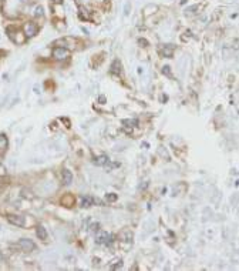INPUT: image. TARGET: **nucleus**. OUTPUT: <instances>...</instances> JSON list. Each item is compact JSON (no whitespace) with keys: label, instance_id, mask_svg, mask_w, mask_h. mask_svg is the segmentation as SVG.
Segmentation results:
<instances>
[{"label":"nucleus","instance_id":"1","mask_svg":"<svg viewBox=\"0 0 239 271\" xmlns=\"http://www.w3.org/2000/svg\"><path fill=\"white\" fill-rule=\"evenodd\" d=\"M23 30H24V36H26V37H33V36L37 34L39 26L34 23V21H27V23H24Z\"/></svg>","mask_w":239,"mask_h":271},{"label":"nucleus","instance_id":"2","mask_svg":"<svg viewBox=\"0 0 239 271\" xmlns=\"http://www.w3.org/2000/svg\"><path fill=\"white\" fill-rule=\"evenodd\" d=\"M7 220H9V223H11L13 226H17V227H24L26 226V218L21 216H17V214H9Z\"/></svg>","mask_w":239,"mask_h":271},{"label":"nucleus","instance_id":"3","mask_svg":"<svg viewBox=\"0 0 239 271\" xmlns=\"http://www.w3.org/2000/svg\"><path fill=\"white\" fill-rule=\"evenodd\" d=\"M68 54H70V51L66 47H56L53 50V57L56 60H66L68 57Z\"/></svg>","mask_w":239,"mask_h":271},{"label":"nucleus","instance_id":"4","mask_svg":"<svg viewBox=\"0 0 239 271\" xmlns=\"http://www.w3.org/2000/svg\"><path fill=\"white\" fill-rule=\"evenodd\" d=\"M19 247H20L21 250L24 251V253H30V251H33L34 248H36V244H34L31 240H27V238H21V240L19 241Z\"/></svg>","mask_w":239,"mask_h":271},{"label":"nucleus","instance_id":"5","mask_svg":"<svg viewBox=\"0 0 239 271\" xmlns=\"http://www.w3.org/2000/svg\"><path fill=\"white\" fill-rule=\"evenodd\" d=\"M7 33H9V37H10L14 43H17V44H23L24 43V37H19V34H20L19 29L16 30V29L9 27V29H7Z\"/></svg>","mask_w":239,"mask_h":271},{"label":"nucleus","instance_id":"6","mask_svg":"<svg viewBox=\"0 0 239 271\" xmlns=\"http://www.w3.org/2000/svg\"><path fill=\"white\" fill-rule=\"evenodd\" d=\"M174 50H175V46H174V44H164V46H161V49H159L162 56H164V57H168V59L172 57Z\"/></svg>","mask_w":239,"mask_h":271},{"label":"nucleus","instance_id":"7","mask_svg":"<svg viewBox=\"0 0 239 271\" xmlns=\"http://www.w3.org/2000/svg\"><path fill=\"white\" fill-rule=\"evenodd\" d=\"M113 240H114V237H113L111 234L101 233V235L97 238V243L98 244H104V245H110V244L113 243Z\"/></svg>","mask_w":239,"mask_h":271},{"label":"nucleus","instance_id":"8","mask_svg":"<svg viewBox=\"0 0 239 271\" xmlns=\"http://www.w3.org/2000/svg\"><path fill=\"white\" fill-rule=\"evenodd\" d=\"M61 178H63V183L64 184H71V181H73V174H71L70 170H63V173H61Z\"/></svg>","mask_w":239,"mask_h":271},{"label":"nucleus","instance_id":"9","mask_svg":"<svg viewBox=\"0 0 239 271\" xmlns=\"http://www.w3.org/2000/svg\"><path fill=\"white\" fill-rule=\"evenodd\" d=\"M74 197L71 196V194H66V196L61 198V203H63V206L66 207H71V206H74Z\"/></svg>","mask_w":239,"mask_h":271},{"label":"nucleus","instance_id":"10","mask_svg":"<svg viewBox=\"0 0 239 271\" xmlns=\"http://www.w3.org/2000/svg\"><path fill=\"white\" fill-rule=\"evenodd\" d=\"M110 71H111L113 74H120V73H121V63H120V60H114V61H113Z\"/></svg>","mask_w":239,"mask_h":271},{"label":"nucleus","instance_id":"11","mask_svg":"<svg viewBox=\"0 0 239 271\" xmlns=\"http://www.w3.org/2000/svg\"><path fill=\"white\" fill-rule=\"evenodd\" d=\"M108 161H110V159H108L107 156H104V154H103V156H100V157H95V159H94V164H97V166H105Z\"/></svg>","mask_w":239,"mask_h":271},{"label":"nucleus","instance_id":"12","mask_svg":"<svg viewBox=\"0 0 239 271\" xmlns=\"http://www.w3.org/2000/svg\"><path fill=\"white\" fill-rule=\"evenodd\" d=\"M80 17L83 19V20H91V16H90V13L87 12V9H84L83 6H80Z\"/></svg>","mask_w":239,"mask_h":271},{"label":"nucleus","instance_id":"13","mask_svg":"<svg viewBox=\"0 0 239 271\" xmlns=\"http://www.w3.org/2000/svg\"><path fill=\"white\" fill-rule=\"evenodd\" d=\"M94 203V200H93V197H83L81 198V207H90L91 204Z\"/></svg>","mask_w":239,"mask_h":271},{"label":"nucleus","instance_id":"14","mask_svg":"<svg viewBox=\"0 0 239 271\" xmlns=\"http://www.w3.org/2000/svg\"><path fill=\"white\" fill-rule=\"evenodd\" d=\"M7 147V137L4 134H0V153L4 151Z\"/></svg>","mask_w":239,"mask_h":271},{"label":"nucleus","instance_id":"15","mask_svg":"<svg viewBox=\"0 0 239 271\" xmlns=\"http://www.w3.org/2000/svg\"><path fill=\"white\" fill-rule=\"evenodd\" d=\"M37 235L40 237V240H47V231L44 227H39L37 228Z\"/></svg>","mask_w":239,"mask_h":271},{"label":"nucleus","instance_id":"16","mask_svg":"<svg viewBox=\"0 0 239 271\" xmlns=\"http://www.w3.org/2000/svg\"><path fill=\"white\" fill-rule=\"evenodd\" d=\"M122 124H128L130 126V127H134V126H137L138 124V121H137V120H122Z\"/></svg>","mask_w":239,"mask_h":271},{"label":"nucleus","instance_id":"17","mask_svg":"<svg viewBox=\"0 0 239 271\" xmlns=\"http://www.w3.org/2000/svg\"><path fill=\"white\" fill-rule=\"evenodd\" d=\"M121 267H122V263H121V260H120V261H115V264H113L110 268H111V270H118V268H121Z\"/></svg>","mask_w":239,"mask_h":271},{"label":"nucleus","instance_id":"18","mask_svg":"<svg viewBox=\"0 0 239 271\" xmlns=\"http://www.w3.org/2000/svg\"><path fill=\"white\" fill-rule=\"evenodd\" d=\"M162 73H164V74H167L169 78L172 77V74H171V70H169V66H165V67L162 69Z\"/></svg>","mask_w":239,"mask_h":271},{"label":"nucleus","instance_id":"19","mask_svg":"<svg viewBox=\"0 0 239 271\" xmlns=\"http://www.w3.org/2000/svg\"><path fill=\"white\" fill-rule=\"evenodd\" d=\"M34 14H36V16H43V7H41V6L36 7V12H34Z\"/></svg>","mask_w":239,"mask_h":271},{"label":"nucleus","instance_id":"20","mask_svg":"<svg viewBox=\"0 0 239 271\" xmlns=\"http://www.w3.org/2000/svg\"><path fill=\"white\" fill-rule=\"evenodd\" d=\"M107 200L108 201H115V200H117V194H114V193L107 194Z\"/></svg>","mask_w":239,"mask_h":271},{"label":"nucleus","instance_id":"21","mask_svg":"<svg viewBox=\"0 0 239 271\" xmlns=\"http://www.w3.org/2000/svg\"><path fill=\"white\" fill-rule=\"evenodd\" d=\"M138 43L141 44L142 47H147V46H148V41L145 40V39H140V40H138Z\"/></svg>","mask_w":239,"mask_h":271},{"label":"nucleus","instance_id":"22","mask_svg":"<svg viewBox=\"0 0 239 271\" xmlns=\"http://www.w3.org/2000/svg\"><path fill=\"white\" fill-rule=\"evenodd\" d=\"M195 9H198V6H192V7H188V9H186V13H192V12L195 10Z\"/></svg>","mask_w":239,"mask_h":271},{"label":"nucleus","instance_id":"23","mask_svg":"<svg viewBox=\"0 0 239 271\" xmlns=\"http://www.w3.org/2000/svg\"><path fill=\"white\" fill-rule=\"evenodd\" d=\"M98 227H100L98 224H93L91 226V231H98Z\"/></svg>","mask_w":239,"mask_h":271},{"label":"nucleus","instance_id":"24","mask_svg":"<svg viewBox=\"0 0 239 271\" xmlns=\"http://www.w3.org/2000/svg\"><path fill=\"white\" fill-rule=\"evenodd\" d=\"M98 100H100L101 104H104V103H105V97H104V96H100V98H98Z\"/></svg>","mask_w":239,"mask_h":271},{"label":"nucleus","instance_id":"25","mask_svg":"<svg viewBox=\"0 0 239 271\" xmlns=\"http://www.w3.org/2000/svg\"><path fill=\"white\" fill-rule=\"evenodd\" d=\"M54 3H57V4H60V3H63V0H54Z\"/></svg>","mask_w":239,"mask_h":271},{"label":"nucleus","instance_id":"26","mask_svg":"<svg viewBox=\"0 0 239 271\" xmlns=\"http://www.w3.org/2000/svg\"><path fill=\"white\" fill-rule=\"evenodd\" d=\"M185 2H186V0H182V2H181V3H185Z\"/></svg>","mask_w":239,"mask_h":271}]
</instances>
